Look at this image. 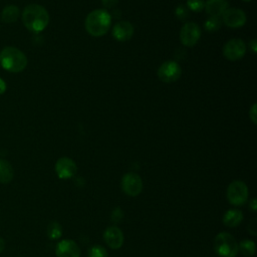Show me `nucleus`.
<instances>
[{
	"label": "nucleus",
	"mask_w": 257,
	"mask_h": 257,
	"mask_svg": "<svg viewBox=\"0 0 257 257\" xmlns=\"http://www.w3.org/2000/svg\"><path fill=\"white\" fill-rule=\"evenodd\" d=\"M222 22L229 28H240L246 23V14L239 8H228L222 15Z\"/></svg>",
	"instance_id": "9d476101"
},
{
	"label": "nucleus",
	"mask_w": 257,
	"mask_h": 257,
	"mask_svg": "<svg viewBox=\"0 0 257 257\" xmlns=\"http://www.w3.org/2000/svg\"><path fill=\"white\" fill-rule=\"evenodd\" d=\"M87 257H108V255L104 247L101 245H94L88 250Z\"/></svg>",
	"instance_id": "4be33fe9"
},
{
	"label": "nucleus",
	"mask_w": 257,
	"mask_h": 257,
	"mask_svg": "<svg viewBox=\"0 0 257 257\" xmlns=\"http://www.w3.org/2000/svg\"><path fill=\"white\" fill-rule=\"evenodd\" d=\"M243 1H245V2H250V1H252V0H243Z\"/></svg>",
	"instance_id": "2f4dec72"
},
{
	"label": "nucleus",
	"mask_w": 257,
	"mask_h": 257,
	"mask_svg": "<svg viewBox=\"0 0 257 257\" xmlns=\"http://www.w3.org/2000/svg\"><path fill=\"white\" fill-rule=\"evenodd\" d=\"M76 164L70 158L62 157L55 163V173L60 179H70L76 174Z\"/></svg>",
	"instance_id": "9b49d317"
},
{
	"label": "nucleus",
	"mask_w": 257,
	"mask_h": 257,
	"mask_svg": "<svg viewBox=\"0 0 257 257\" xmlns=\"http://www.w3.org/2000/svg\"><path fill=\"white\" fill-rule=\"evenodd\" d=\"M249 206H250V208H251V210H252L253 212H256V209H257V205H256V199H252V200L250 201V204H249Z\"/></svg>",
	"instance_id": "c756f323"
},
{
	"label": "nucleus",
	"mask_w": 257,
	"mask_h": 257,
	"mask_svg": "<svg viewBox=\"0 0 257 257\" xmlns=\"http://www.w3.org/2000/svg\"><path fill=\"white\" fill-rule=\"evenodd\" d=\"M55 254L56 257H80V249L74 241L64 239L57 243Z\"/></svg>",
	"instance_id": "f8f14e48"
},
{
	"label": "nucleus",
	"mask_w": 257,
	"mask_h": 257,
	"mask_svg": "<svg viewBox=\"0 0 257 257\" xmlns=\"http://www.w3.org/2000/svg\"><path fill=\"white\" fill-rule=\"evenodd\" d=\"M186 6L190 11L198 13L204 9L205 1L204 0H187Z\"/></svg>",
	"instance_id": "5701e85b"
},
{
	"label": "nucleus",
	"mask_w": 257,
	"mask_h": 257,
	"mask_svg": "<svg viewBox=\"0 0 257 257\" xmlns=\"http://www.w3.org/2000/svg\"><path fill=\"white\" fill-rule=\"evenodd\" d=\"M214 249L220 257H235L239 252L238 243L228 232H221L215 237Z\"/></svg>",
	"instance_id": "20e7f679"
},
{
	"label": "nucleus",
	"mask_w": 257,
	"mask_h": 257,
	"mask_svg": "<svg viewBox=\"0 0 257 257\" xmlns=\"http://www.w3.org/2000/svg\"><path fill=\"white\" fill-rule=\"evenodd\" d=\"M228 5L227 0H207L204 9L210 16L221 17L228 9Z\"/></svg>",
	"instance_id": "2eb2a0df"
},
{
	"label": "nucleus",
	"mask_w": 257,
	"mask_h": 257,
	"mask_svg": "<svg viewBox=\"0 0 257 257\" xmlns=\"http://www.w3.org/2000/svg\"><path fill=\"white\" fill-rule=\"evenodd\" d=\"M182 75V68L180 64L174 60H167L163 62L158 68V77L165 83L177 81Z\"/></svg>",
	"instance_id": "423d86ee"
},
{
	"label": "nucleus",
	"mask_w": 257,
	"mask_h": 257,
	"mask_svg": "<svg viewBox=\"0 0 257 257\" xmlns=\"http://www.w3.org/2000/svg\"><path fill=\"white\" fill-rule=\"evenodd\" d=\"M134 26L128 21H118L112 27V36L117 41H126L134 35Z\"/></svg>",
	"instance_id": "4468645a"
},
{
	"label": "nucleus",
	"mask_w": 257,
	"mask_h": 257,
	"mask_svg": "<svg viewBox=\"0 0 257 257\" xmlns=\"http://www.w3.org/2000/svg\"><path fill=\"white\" fill-rule=\"evenodd\" d=\"M243 220V213L238 209L228 210L223 217V223L228 227H237Z\"/></svg>",
	"instance_id": "dca6fc26"
},
{
	"label": "nucleus",
	"mask_w": 257,
	"mask_h": 257,
	"mask_svg": "<svg viewBox=\"0 0 257 257\" xmlns=\"http://www.w3.org/2000/svg\"><path fill=\"white\" fill-rule=\"evenodd\" d=\"M238 251H240L244 256H253L256 251L255 242L248 239L241 241L240 244H238Z\"/></svg>",
	"instance_id": "6ab92c4d"
},
{
	"label": "nucleus",
	"mask_w": 257,
	"mask_h": 257,
	"mask_svg": "<svg viewBox=\"0 0 257 257\" xmlns=\"http://www.w3.org/2000/svg\"><path fill=\"white\" fill-rule=\"evenodd\" d=\"M122 216H123V213L121 211L120 208H115V210L112 211V214H111V219L117 223L119 222L121 219H122Z\"/></svg>",
	"instance_id": "a878e982"
},
{
	"label": "nucleus",
	"mask_w": 257,
	"mask_h": 257,
	"mask_svg": "<svg viewBox=\"0 0 257 257\" xmlns=\"http://www.w3.org/2000/svg\"><path fill=\"white\" fill-rule=\"evenodd\" d=\"M101 3L105 8H112L118 3V0H101Z\"/></svg>",
	"instance_id": "bb28decb"
},
{
	"label": "nucleus",
	"mask_w": 257,
	"mask_h": 257,
	"mask_svg": "<svg viewBox=\"0 0 257 257\" xmlns=\"http://www.w3.org/2000/svg\"><path fill=\"white\" fill-rule=\"evenodd\" d=\"M189 11L190 10L187 8V6H185L183 4H180L175 9V15L178 19H180L181 21H184V20L188 19L189 14H190Z\"/></svg>",
	"instance_id": "b1692460"
},
{
	"label": "nucleus",
	"mask_w": 257,
	"mask_h": 257,
	"mask_svg": "<svg viewBox=\"0 0 257 257\" xmlns=\"http://www.w3.org/2000/svg\"><path fill=\"white\" fill-rule=\"evenodd\" d=\"M47 236L52 239V240H55V239H58L61 234H62V229H61V226L59 225L58 222L56 221H53V222H50L47 226Z\"/></svg>",
	"instance_id": "412c9836"
},
{
	"label": "nucleus",
	"mask_w": 257,
	"mask_h": 257,
	"mask_svg": "<svg viewBox=\"0 0 257 257\" xmlns=\"http://www.w3.org/2000/svg\"><path fill=\"white\" fill-rule=\"evenodd\" d=\"M249 46H250V48H251V51H252L253 53H256V51H257V41H256L255 38L252 39V40L249 42Z\"/></svg>",
	"instance_id": "cd10ccee"
},
{
	"label": "nucleus",
	"mask_w": 257,
	"mask_h": 257,
	"mask_svg": "<svg viewBox=\"0 0 257 257\" xmlns=\"http://www.w3.org/2000/svg\"><path fill=\"white\" fill-rule=\"evenodd\" d=\"M103 239L109 248L118 249L122 246L123 234L118 227L109 226L103 233Z\"/></svg>",
	"instance_id": "ddd939ff"
},
{
	"label": "nucleus",
	"mask_w": 257,
	"mask_h": 257,
	"mask_svg": "<svg viewBox=\"0 0 257 257\" xmlns=\"http://www.w3.org/2000/svg\"><path fill=\"white\" fill-rule=\"evenodd\" d=\"M256 107H257V104L254 103V104L250 107V109H249V118L251 119V121H252L254 124L257 123V109H256Z\"/></svg>",
	"instance_id": "393cba45"
},
{
	"label": "nucleus",
	"mask_w": 257,
	"mask_h": 257,
	"mask_svg": "<svg viewBox=\"0 0 257 257\" xmlns=\"http://www.w3.org/2000/svg\"><path fill=\"white\" fill-rule=\"evenodd\" d=\"M227 199L231 205L241 206L248 200V187L240 180L233 181L229 184L227 188Z\"/></svg>",
	"instance_id": "39448f33"
},
{
	"label": "nucleus",
	"mask_w": 257,
	"mask_h": 257,
	"mask_svg": "<svg viewBox=\"0 0 257 257\" xmlns=\"http://www.w3.org/2000/svg\"><path fill=\"white\" fill-rule=\"evenodd\" d=\"M111 25V15L104 9H96L88 13L84 21V27L88 34L101 37L107 33Z\"/></svg>",
	"instance_id": "f03ea898"
},
{
	"label": "nucleus",
	"mask_w": 257,
	"mask_h": 257,
	"mask_svg": "<svg viewBox=\"0 0 257 257\" xmlns=\"http://www.w3.org/2000/svg\"><path fill=\"white\" fill-rule=\"evenodd\" d=\"M27 63L25 53L16 47L7 46L0 52V65L9 72H21L26 68Z\"/></svg>",
	"instance_id": "7ed1b4c3"
},
{
	"label": "nucleus",
	"mask_w": 257,
	"mask_h": 257,
	"mask_svg": "<svg viewBox=\"0 0 257 257\" xmlns=\"http://www.w3.org/2000/svg\"><path fill=\"white\" fill-rule=\"evenodd\" d=\"M22 22L31 32L43 31L49 23V14L47 10L39 4H29L22 11Z\"/></svg>",
	"instance_id": "f257e3e1"
},
{
	"label": "nucleus",
	"mask_w": 257,
	"mask_h": 257,
	"mask_svg": "<svg viewBox=\"0 0 257 257\" xmlns=\"http://www.w3.org/2000/svg\"><path fill=\"white\" fill-rule=\"evenodd\" d=\"M4 248H5V242H4V240L0 237V252H2V251L4 250Z\"/></svg>",
	"instance_id": "7c9ffc66"
},
{
	"label": "nucleus",
	"mask_w": 257,
	"mask_h": 257,
	"mask_svg": "<svg viewBox=\"0 0 257 257\" xmlns=\"http://www.w3.org/2000/svg\"><path fill=\"white\" fill-rule=\"evenodd\" d=\"M6 90V82L0 78V94L4 93Z\"/></svg>",
	"instance_id": "c85d7f7f"
},
{
	"label": "nucleus",
	"mask_w": 257,
	"mask_h": 257,
	"mask_svg": "<svg viewBox=\"0 0 257 257\" xmlns=\"http://www.w3.org/2000/svg\"><path fill=\"white\" fill-rule=\"evenodd\" d=\"M222 18L218 17V16H210L204 24V27L207 31L209 32H214L217 31L221 28L222 26Z\"/></svg>",
	"instance_id": "aec40b11"
},
{
	"label": "nucleus",
	"mask_w": 257,
	"mask_h": 257,
	"mask_svg": "<svg viewBox=\"0 0 257 257\" xmlns=\"http://www.w3.org/2000/svg\"><path fill=\"white\" fill-rule=\"evenodd\" d=\"M246 53V44L241 38L228 40L223 47V55L230 61H238Z\"/></svg>",
	"instance_id": "0eeeda50"
},
{
	"label": "nucleus",
	"mask_w": 257,
	"mask_h": 257,
	"mask_svg": "<svg viewBox=\"0 0 257 257\" xmlns=\"http://www.w3.org/2000/svg\"><path fill=\"white\" fill-rule=\"evenodd\" d=\"M13 168L6 160H0V183L8 184L13 179Z\"/></svg>",
	"instance_id": "f3484780"
},
{
	"label": "nucleus",
	"mask_w": 257,
	"mask_h": 257,
	"mask_svg": "<svg viewBox=\"0 0 257 257\" xmlns=\"http://www.w3.org/2000/svg\"><path fill=\"white\" fill-rule=\"evenodd\" d=\"M20 15V10L15 5H8L4 7L1 13V18L6 23H13L15 22Z\"/></svg>",
	"instance_id": "a211bd4d"
},
{
	"label": "nucleus",
	"mask_w": 257,
	"mask_h": 257,
	"mask_svg": "<svg viewBox=\"0 0 257 257\" xmlns=\"http://www.w3.org/2000/svg\"><path fill=\"white\" fill-rule=\"evenodd\" d=\"M201 37V28L194 22H187L180 31V40L183 45L192 47L199 41Z\"/></svg>",
	"instance_id": "1a4fd4ad"
},
{
	"label": "nucleus",
	"mask_w": 257,
	"mask_h": 257,
	"mask_svg": "<svg viewBox=\"0 0 257 257\" xmlns=\"http://www.w3.org/2000/svg\"><path fill=\"white\" fill-rule=\"evenodd\" d=\"M120 186L125 195L136 197L140 195L143 190V180L138 174L130 172L124 174L121 178Z\"/></svg>",
	"instance_id": "6e6552de"
}]
</instances>
